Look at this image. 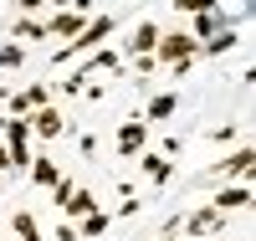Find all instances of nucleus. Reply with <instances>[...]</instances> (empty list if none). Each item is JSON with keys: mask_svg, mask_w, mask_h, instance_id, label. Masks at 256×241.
I'll list each match as a JSON object with an SVG mask.
<instances>
[{"mask_svg": "<svg viewBox=\"0 0 256 241\" xmlns=\"http://www.w3.org/2000/svg\"><path fill=\"white\" fill-rule=\"evenodd\" d=\"M195 52H200V41L190 36V31H169V36H159L154 62H164V67H174V77H184L190 62H195Z\"/></svg>", "mask_w": 256, "mask_h": 241, "instance_id": "obj_1", "label": "nucleus"}, {"mask_svg": "<svg viewBox=\"0 0 256 241\" xmlns=\"http://www.w3.org/2000/svg\"><path fill=\"white\" fill-rule=\"evenodd\" d=\"M108 31H113V16H98V21H88V26H82L67 47L56 52V62H72V57H82V52H98L102 41H108Z\"/></svg>", "mask_w": 256, "mask_h": 241, "instance_id": "obj_2", "label": "nucleus"}, {"mask_svg": "<svg viewBox=\"0 0 256 241\" xmlns=\"http://www.w3.org/2000/svg\"><path fill=\"white\" fill-rule=\"evenodd\" d=\"M144 139H148V123H144V118H128V123L118 128V154H123V159L144 154Z\"/></svg>", "mask_w": 256, "mask_h": 241, "instance_id": "obj_3", "label": "nucleus"}, {"mask_svg": "<svg viewBox=\"0 0 256 241\" xmlns=\"http://www.w3.org/2000/svg\"><path fill=\"white\" fill-rule=\"evenodd\" d=\"M26 123L36 128L41 139H56L62 128H67V123H62V113H56V108H31V113H26Z\"/></svg>", "mask_w": 256, "mask_h": 241, "instance_id": "obj_4", "label": "nucleus"}, {"mask_svg": "<svg viewBox=\"0 0 256 241\" xmlns=\"http://www.w3.org/2000/svg\"><path fill=\"white\" fill-rule=\"evenodd\" d=\"M210 205H216L220 215H226V210H246V205H251V185H226V190H216V200H210Z\"/></svg>", "mask_w": 256, "mask_h": 241, "instance_id": "obj_5", "label": "nucleus"}, {"mask_svg": "<svg viewBox=\"0 0 256 241\" xmlns=\"http://www.w3.org/2000/svg\"><path fill=\"white\" fill-rule=\"evenodd\" d=\"M216 174H241V180H251V174H256V149H236L230 159L216 164Z\"/></svg>", "mask_w": 256, "mask_h": 241, "instance_id": "obj_6", "label": "nucleus"}, {"mask_svg": "<svg viewBox=\"0 0 256 241\" xmlns=\"http://www.w3.org/2000/svg\"><path fill=\"white\" fill-rule=\"evenodd\" d=\"M184 226H190V236H205V231H220V226H226V215H220L216 205H200Z\"/></svg>", "mask_w": 256, "mask_h": 241, "instance_id": "obj_7", "label": "nucleus"}, {"mask_svg": "<svg viewBox=\"0 0 256 241\" xmlns=\"http://www.w3.org/2000/svg\"><path fill=\"white\" fill-rule=\"evenodd\" d=\"M82 26H88V16H77V11H56L46 21V36H77Z\"/></svg>", "mask_w": 256, "mask_h": 241, "instance_id": "obj_8", "label": "nucleus"}, {"mask_svg": "<svg viewBox=\"0 0 256 241\" xmlns=\"http://www.w3.org/2000/svg\"><path fill=\"white\" fill-rule=\"evenodd\" d=\"M159 36H164V31L154 26V21H144V26L134 31V41H128V52H134V57H148V52L159 47Z\"/></svg>", "mask_w": 256, "mask_h": 241, "instance_id": "obj_9", "label": "nucleus"}, {"mask_svg": "<svg viewBox=\"0 0 256 241\" xmlns=\"http://www.w3.org/2000/svg\"><path fill=\"white\" fill-rule=\"evenodd\" d=\"M200 47H205V57H220V52H230V47H241V31H216V36H210V41H200Z\"/></svg>", "mask_w": 256, "mask_h": 241, "instance_id": "obj_10", "label": "nucleus"}, {"mask_svg": "<svg viewBox=\"0 0 256 241\" xmlns=\"http://www.w3.org/2000/svg\"><path fill=\"white\" fill-rule=\"evenodd\" d=\"M174 108H180V98H174V93H159L154 103H148V113H144V123H159V118H169V113H174Z\"/></svg>", "mask_w": 256, "mask_h": 241, "instance_id": "obj_11", "label": "nucleus"}, {"mask_svg": "<svg viewBox=\"0 0 256 241\" xmlns=\"http://www.w3.org/2000/svg\"><path fill=\"white\" fill-rule=\"evenodd\" d=\"M216 31H220V11H205V16H195V26H190V36H195V41H210Z\"/></svg>", "mask_w": 256, "mask_h": 241, "instance_id": "obj_12", "label": "nucleus"}, {"mask_svg": "<svg viewBox=\"0 0 256 241\" xmlns=\"http://www.w3.org/2000/svg\"><path fill=\"white\" fill-rule=\"evenodd\" d=\"M10 36H20V41H41V36H46V21H31V16H20L16 26H10Z\"/></svg>", "mask_w": 256, "mask_h": 241, "instance_id": "obj_13", "label": "nucleus"}, {"mask_svg": "<svg viewBox=\"0 0 256 241\" xmlns=\"http://www.w3.org/2000/svg\"><path fill=\"white\" fill-rule=\"evenodd\" d=\"M144 174H148V180H169V174H174V164H169L164 154H144Z\"/></svg>", "mask_w": 256, "mask_h": 241, "instance_id": "obj_14", "label": "nucleus"}, {"mask_svg": "<svg viewBox=\"0 0 256 241\" xmlns=\"http://www.w3.org/2000/svg\"><path fill=\"white\" fill-rule=\"evenodd\" d=\"M26 169H31V180H36V185H56V180H62V174H56V164H52V159H31Z\"/></svg>", "mask_w": 256, "mask_h": 241, "instance_id": "obj_15", "label": "nucleus"}, {"mask_svg": "<svg viewBox=\"0 0 256 241\" xmlns=\"http://www.w3.org/2000/svg\"><path fill=\"white\" fill-rule=\"evenodd\" d=\"M62 210H67V215H88V210H98V200H92V190H72V200Z\"/></svg>", "mask_w": 256, "mask_h": 241, "instance_id": "obj_16", "label": "nucleus"}, {"mask_svg": "<svg viewBox=\"0 0 256 241\" xmlns=\"http://www.w3.org/2000/svg\"><path fill=\"white\" fill-rule=\"evenodd\" d=\"M10 226H16V236H20V241H41L36 215H31V210H16V221H10Z\"/></svg>", "mask_w": 256, "mask_h": 241, "instance_id": "obj_17", "label": "nucleus"}, {"mask_svg": "<svg viewBox=\"0 0 256 241\" xmlns=\"http://www.w3.org/2000/svg\"><path fill=\"white\" fill-rule=\"evenodd\" d=\"M102 231H108V215H102V210H88V215H82V231H77V236H88V241H92V236H102Z\"/></svg>", "mask_w": 256, "mask_h": 241, "instance_id": "obj_18", "label": "nucleus"}, {"mask_svg": "<svg viewBox=\"0 0 256 241\" xmlns=\"http://www.w3.org/2000/svg\"><path fill=\"white\" fill-rule=\"evenodd\" d=\"M174 11H195V16H205V11H216V0H174Z\"/></svg>", "mask_w": 256, "mask_h": 241, "instance_id": "obj_19", "label": "nucleus"}, {"mask_svg": "<svg viewBox=\"0 0 256 241\" xmlns=\"http://www.w3.org/2000/svg\"><path fill=\"white\" fill-rule=\"evenodd\" d=\"M20 98H26L31 108H46V87H41V82H31V87H26V93H20Z\"/></svg>", "mask_w": 256, "mask_h": 241, "instance_id": "obj_20", "label": "nucleus"}, {"mask_svg": "<svg viewBox=\"0 0 256 241\" xmlns=\"http://www.w3.org/2000/svg\"><path fill=\"white\" fill-rule=\"evenodd\" d=\"M72 190H77L72 180H56V185H52V195H56V205H67V200H72Z\"/></svg>", "mask_w": 256, "mask_h": 241, "instance_id": "obj_21", "label": "nucleus"}, {"mask_svg": "<svg viewBox=\"0 0 256 241\" xmlns=\"http://www.w3.org/2000/svg\"><path fill=\"white\" fill-rule=\"evenodd\" d=\"M0 67H20V47H0Z\"/></svg>", "mask_w": 256, "mask_h": 241, "instance_id": "obj_22", "label": "nucleus"}, {"mask_svg": "<svg viewBox=\"0 0 256 241\" xmlns=\"http://www.w3.org/2000/svg\"><path fill=\"white\" fill-rule=\"evenodd\" d=\"M56 241H77V226H56Z\"/></svg>", "mask_w": 256, "mask_h": 241, "instance_id": "obj_23", "label": "nucleus"}, {"mask_svg": "<svg viewBox=\"0 0 256 241\" xmlns=\"http://www.w3.org/2000/svg\"><path fill=\"white\" fill-rule=\"evenodd\" d=\"M41 6H46V0H20V11H41Z\"/></svg>", "mask_w": 256, "mask_h": 241, "instance_id": "obj_24", "label": "nucleus"}, {"mask_svg": "<svg viewBox=\"0 0 256 241\" xmlns=\"http://www.w3.org/2000/svg\"><path fill=\"white\" fill-rule=\"evenodd\" d=\"M0 169H10V154H6V144H0Z\"/></svg>", "mask_w": 256, "mask_h": 241, "instance_id": "obj_25", "label": "nucleus"}, {"mask_svg": "<svg viewBox=\"0 0 256 241\" xmlns=\"http://www.w3.org/2000/svg\"><path fill=\"white\" fill-rule=\"evenodd\" d=\"M52 6H56V11H72V0H52Z\"/></svg>", "mask_w": 256, "mask_h": 241, "instance_id": "obj_26", "label": "nucleus"}]
</instances>
